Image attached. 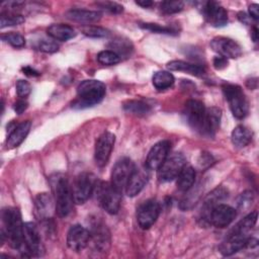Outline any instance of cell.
Wrapping results in <instances>:
<instances>
[{
	"mask_svg": "<svg viewBox=\"0 0 259 259\" xmlns=\"http://www.w3.org/2000/svg\"><path fill=\"white\" fill-rule=\"evenodd\" d=\"M97 180L92 173H80L74 180L72 187V194L74 202L82 204L91 196L96 187Z\"/></svg>",
	"mask_w": 259,
	"mask_h": 259,
	"instance_id": "6",
	"label": "cell"
},
{
	"mask_svg": "<svg viewBox=\"0 0 259 259\" xmlns=\"http://www.w3.org/2000/svg\"><path fill=\"white\" fill-rule=\"evenodd\" d=\"M22 71H23V73H24L25 75L30 76V77H35V76H38V75H39V73H38L36 70L32 69V68L29 67V66L23 67V68H22Z\"/></svg>",
	"mask_w": 259,
	"mask_h": 259,
	"instance_id": "44",
	"label": "cell"
},
{
	"mask_svg": "<svg viewBox=\"0 0 259 259\" xmlns=\"http://www.w3.org/2000/svg\"><path fill=\"white\" fill-rule=\"evenodd\" d=\"M115 142V136L110 132H104L95 143L94 160L97 166L103 167L107 164Z\"/></svg>",
	"mask_w": 259,
	"mask_h": 259,
	"instance_id": "11",
	"label": "cell"
},
{
	"mask_svg": "<svg viewBox=\"0 0 259 259\" xmlns=\"http://www.w3.org/2000/svg\"><path fill=\"white\" fill-rule=\"evenodd\" d=\"M184 7L182 1H163L160 4L161 10L166 14H174L180 12Z\"/></svg>",
	"mask_w": 259,
	"mask_h": 259,
	"instance_id": "34",
	"label": "cell"
},
{
	"mask_svg": "<svg viewBox=\"0 0 259 259\" xmlns=\"http://www.w3.org/2000/svg\"><path fill=\"white\" fill-rule=\"evenodd\" d=\"M34 208L36 215L39 220L45 221L51 219L54 210H56V204L53 197L47 193H38L34 199Z\"/></svg>",
	"mask_w": 259,
	"mask_h": 259,
	"instance_id": "19",
	"label": "cell"
},
{
	"mask_svg": "<svg viewBox=\"0 0 259 259\" xmlns=\"http://www.w3.org/2000/svg\"><path fill=\"white\" fill-rule=\"evenodd\" d=\"M90 241L89 230L82 227L81 225L72 226L67 234V245L68 247L75 251L80 252L84 250Z\"/></svg>",
	"mask_w": 259,
	"mask_h": 259,
	"instance_id": "16",
	"label": "cell"
},
{
	"mask_svg": "<svg viewBox=\"0 0 259 259\" xmlns=\"http://www.w3.org/2000/svg\"><path fill=\"white\" fill-rule=\"evenodd\" d=\"M222 111L218 107H210L205 110L204 120L201 128L202 135L205 136H213L215 132L220 127V121H221Z\"/></svg>",
	"mask_w": 259,
	"mask_h": 259,
	"instance_id": "22",
	"label": "cell"
},
{
	"mask_svg": "<svg viewBox=\"0 0 259 259\" xmlns=\"http://www.w3.org/2000/svg\"><path fill=\"white\" fill-rule=\"evenodd\" d=\"M106 87L98 80H84L77 87V99L73 102V107L84 108L99 103L105 96Z\"/></svg>",
	"mask_w": 259,
	"mask_h": 259,
	"instance_id": "3",
	"label": "cell"
},
{
	"mask_svg": "<svg viewBox=\"0 0 259 259\" xmlns=\"http://www.w3.org/2000/svg\"><path fill=\"white\" fill-rule=\"evenodd\" d=\"M51 185L55 195L56 212L61 218L68 217L73 209L74 199L67 177L60 173L55 174L51 177Z\"/></svg>",
	"mask_w": 259,
	"mask_h": 259,
	"instance_id": "2",
	"label": "cell"
},
{
	"mask_svg": "<svg viewBox=\"0 0 259 259\" xmlns=\"http://www.w3.org/2000/svg\"><path fill=\"white\" fill-rule=\"evenodd\" d=\"M140 26L144 29H147V30H150V31L156 32V33H166V34H174L175 33V30H173L171 27L163 26L158 23L146 22V23H140Z\"/></svg>",
	"mask_w": 259,
	"mask_h": 259,
	"instance_id": "36",
	"label": "cell"
},
{
	"mask_svg": "<svg viewBox=\"0 0 259 259\" xmlns=\"http://www.w3.org/2000/svg\"><path fill=\"white\" fill-rule=\"evenodd\" d=\"M82 32L90 37H105L109 34L107 29L96 25H86L82 28Z\"/></svg>",
	"mask_w": 259,
	"mask_h": 259,
	"instance_id": "35",
	"label": "cell"
},
{
	"mask_svg": "<svg viewBox=\"0 0 259 259\" xmlns=\"http://www.w3.org/2000/svg\"><path fill=\"white\" fill-rule=\"evenodd\" d=\"M65 15L70 20L86 24L97 22L101 18V13L99 11L85 9H71L67 11Z\"/></svg>",
	"mask_w": 259,
	"mask_h": 259,
	"instance_id": "23",
	"label": "cell"
},
{
	"mask_svg": "<svg viewBox=\"0 0 259 259\" xmlns=\"http://www.w3.org/2000/svg\"><path fill=\"white\" fill-rule=\"evenodd\" d=\"M201 12L205 20L214 27H222L228 23V13L226 9L214 1L203 3Z\"/></svg>",
	"mask_w": 259,
	"mask_h": 259,
	"instance_id": "14",
	"label": "cell"
},
{
	"mask_svg": "<svg viewBox=\"0 0 259 259\" xmlns=\"http://www.w3.org/2000/svg\"><path fill=\"white\" fill-rule=\"evenodd\" d=\"M23 234L26 249L30 256L39 257L45 254V246L37 226L34 223L27 222L23 224Z\"/></svg>",
	"mask_w": 259,
	"mask_h": 259,
	"instance_id": "10",
	"label": "cell"
},
{
	"mask_svg": "<svg viewBox=\"0 0 259 259\" xmlns=\"http://www.w3.org/2000/svg\"><path fill=\"white\" fill-rule=\"evenodd\" d=\"M1 37L3 40H5L6 42H8L14 48H22L25 45V38L23 37L22 34L18 32L11 31V32L2 34Z\"/></svg>",
	"mask_w": 259,
	"mask_h": 259,
	"instance_id": "32",
	"label": "cell"
},
{
	"mask_svg": "<svg viewBox=\"0 0 259 259\" xmlns=\"http://www.w3.org/2000/svg\"><path fill=\"white\" fill-rule=\"evenodd\" d=\"M160 214V204L155 199H148L144 201L137 210V221L139 226L147 230L151 228L157 221Z\"/></svg>",
	"mask_w": 259,
	"mask_h": 259,
	"instance_id": "12",
	"label": "cell"
},
{
	"mask_svg": "<svg viewBox=\"0 0 259 259\" xmlns=\"http://www.w3.org/2000/svg\"><path fill=\"white\" fill-rule=\"evenodd\" d=\"M47 33L54 39L66 41L76 36V31L73 27L63 23L52 24L48 27Z\"/></svg>",
	"mask_w": 259,
	"mask_h": 259,
	"instance_id": "25",
	"label": "cell"
},
{
	"mask_svg": "<svg viewBox=\"0 0 259 259\" xmlns=\"http://www.w3.org/2000/svg\"><path fill=\"white\" fill-rule=\"evenodd\" d=\"M249 15L251 16V18L258 20V18H259V5L258 4L254 3L249 6Z\"/></svg>",
	"mask_w": 259,
	"mask_h": 259,
	"instance_id": "43",
	"label": "cell"
},
{
	"mask_svg": "<svg viewBox=\"0 0 259 259\" xmlns=\"http://www.w3.org/2000/svg\"><path fill=\"white\" fill-rule=\"evenodd\" d=\"M177 188L180 191L187 192L194 184L195 170L191 166H185L177 176Z\"/></svg>",
	"mask_w": 259,
	"mask_h": 259,
	"instance_id": "26",
	"label": "cell"
},
{
	"mask_svg": "<svg viewBox=\"0 0 259 259\" xmlns=\"http://www.w3.org/2000/svg\"><path fill=\"white\" fill-rule=\"evenodd\" d=\"M97 61L104 66L115 65L120 62V57L111 50H104L97 54Z\"/></svg>",
	"mask_w": 259,
	"mask_h": 259,
	"instance_id": "31",
	"label": "cell"
},
{
	"mask_svg": "<svg viewBox=\"0 0 259 259\" xmlns=\"http://www.w3.org/2000/svg\"><path fill=\"white\" fill-rule=\"evenodd\" d=\"M30 126H31V122L29 120H25L18 123L17 125H14L10 130V134L8 135V138L6 141L7 149H13L18 147L28 135Z\"/></svg>",
	"mask_w": 259,
	"mask_h": 259,
	"instance_id": "21",
	"label": "cell"
},
{
	"mask_svg": "<svg viewBox=\"0 0 259 259\" xmlns=\"http://www.w3.org/2000/svg\"><path fill=\"white\" fill-rule=\"evenodd\" d=\"M222 88L233 115L238 119L245 118L249 112V104L242 88L235 84H224Z\"/></svg>",
	"mask_w": 259,
	"mask_h": 259,
	"instance_id": "5",
	"label": "cell"
},
{
	"mask_svg": "<svg viewBox=\"0 0 259 259\" xmlns=\"http://www.w3.org/2000/svg\"><path fill=\"white\" fill-rule=\"evenodd\" d=\"M152 82L156 89L165 90L173 86L175 82V78L168 71H158L153 75Z\"/></svg>",
	"mask_w": 259,
	"mask_h": 259,
	"instance_id": "28",
	"label": "cell"
},
{
	"mask_svg": "<svg viewBox=\"0 0 259 259\" xmlns=\"http://www.w3.org/2000/svg\"><path fill=\"white\" fill-rule=\"evenodd\" d=\"M253 202V193L249 190L244 191L240 194V196L237 199V204L240 209H247L250 207V205Z\"/></svg>",
	"mask_w": 259,
	"mask_h": 259,
	"instance_id": "38",
	"label": "cell"
},
{
	"mask_svg": "<svg viewBox=\"0 0 259 259\" xmlns=\"http://www.w3.org/2000/svg\"><path fill=\"white\" fill-rule=\"evenodd\" d=\"M98 5L102 9H104L110 13H113V14H118V13L122 12V10H123V7L115 2H99Z\"/></svg>",
	"mask_w": 259,
	"mask_h": 259,
	"instance_id": "40",
	"label": "cell"
},
{
	"mask_svg": "<svg viewBox=\"0 0 259 259\" xmlns=\"http://www.w3.org/2000/svg\"><path fill=\"white\" fill-rule=\"evenodd\" d=\"M97 202L108 213L118 212L121 202V191L116 189L110 182H97L94 189Z\"/></svg>",
	"mask_w": 259,
	"mask_h": 259,
	"instance_id": "4",
	"label": "cell"
},
{
	"mask_svg": "<svg viewBox=\"0 0 259 259\" xmlns=\"http://www.w3.org/2000/svg\"><path fill=\"white\" fill-rule=\"evenodd\" d=\"M136 166L134 162L128 158H121L119 159L114 166L112 167L111 171V181L110 183L119 191L122 192L125 189L126 183L134 172Z\"/></svg>",
	"mask_w": 259,
	"mask_h": 259,
	"instance_id": "8",
	"label": "cell"
},
{
	"mask_svg": "<svg viewBox=\"0 0 259 259\" xmlns=\"http://www.w3.org/2000/svg\"><path fill=\"white\" fill-rule=\"evenodd\" d=\"M170 143L168 141H161L155 144L149 151L146 158V167L150 170H158L168 157Z\"/></svg>",
	"mask_w": 259,
	"mask_h": 259,
	"instance_id": "18",
	"label": "cell"
},
{
	"mask_svg": "<svg viewBox=\"0 0 259 259\" xmlns=\"http://www.w3.org/2000/svg\"><path fill=\"white\" fill-rule=\"evenodd\" d=\"M211 49L226 59H237L242 55L241 47L233 39L224 36L214 37L210 41Z\"/></svg>",
	"mask_w": 259,
	"mask_h": 259,
	"instance_id": "15",
	"label": "cell"
},
{
	"mask_svg": "<svg viewBox=\"0 0 259 259\" xmlns=\"http://www.w3.org/2000/svg\"><path fill=\"white\" fill-rule=\"evenodd\" d=\"M252 132L245 125H237L231 135L232 143L237 148L246 147L252 140Z\"/></svg>",
	"mask_w": 259,
	"mask_h": 259,
	"instance_id": "27",
	"label": "cell"
},
{
	"mask_svg": "<svg viewBox=\"0 0 259 259\" xmlns=\"http://www.w3.org/2000/svg\"><path fill=\"white\" fill-rule=\"evenodd\" d=\"M31 91L30 84L25 80H18L16 82V92L19 97H26Z\"/></svg>",
	"mask_w": 259,
	"mask_h": 259,
	"instance_id": "39",
	"label": "cell"
},
{
	"mask_svg": "<svg viewBox=\"0 0 259 259\" xmlns=\"http://www.w3.org/2000/svg\"><path fill=\"white\" fill-rule=\"evenodd\" d=\"M186 166V159L181 153H173L168 156L158 169V177L162 182H169L177 178L181 170Z\"/></svg>",
	"mask_w": 259,
	"mask_h": 259,
	"instance_id": "7",
	"label": "cell"
},
{
	"mask_svg": "<svg viewBox=\"0 0 259 259\" xmlns=\"http://www.w3.org/2000/svg\"><path fill=\"white\" fill-rule=\"evenodd\" d=\"M167 68L170 71H180V72H185L187 74L196 76V77H201L205 74L204 68H202L199 65L180 61V60H173L170 61L167 64Z\"/></svg>",
	"mask_w": 259,
	"mask_h": 259,
	"instance_id": "24",
	"label": "cell"
},
{
	"mask_svg": "<svg viewBox=\"0 0 259 259\" xmlns=\"http://www.w3.org/2000/svg\"><path fill=\"white\" fill-rule=\"evenodd\" d=\"M147 182H148V174L146 173V171L135 168L125 186L126 194L130 197H134L138 195L143 190Z\"/></svg>",
	"mask_w": 259,
	"mask_h": 259,
	"instance_id": "20",
	"label": "cell"
},
{
	"mask_svg": "<svg viewBox=\"0 0 259 259\" xmlns=\"http://www.w3.org/2000/svg\"><path fill=\"white\" fill-rule=\"evenodd\" d=\"M111 47H112V49H114L113 52L116 53L119 57H120V55L122 56V55H127V54H130V52L133 50V47H132L131 41H128L127 39L123 40V39H121V38L112 40Z\"/></svg>",
	"mask_w": 259,
	"mask_h": 259,
	"instance_id": "33",
	"label": "cell"
},
{
	"mask_svg": "<svg viewBox=\"0 0 259 259\" xmlns=\"http://www.w3.org/2000/svg\"><path fill=\"white\" fill-rule=\"evenodd\" d=\"M251 36H252V38H253L254 41H257V40H258V29H257L256 26L253 27V30H252V32H251Z\"/></svg>",
	"mask_w": 259,
	"mask_h": 259,
	"instance_id": "46",
	"label": "cell"
},
{
	"mask_svg": "<svg viewBox=\"0 0 259 259\" xmlns=\"http://www.w3.org/2000/svg\"><path fill=\"white\" fill-rule=\"evenodd\" d=\"M236 215L237 211L234 207L225 203H219L209 211L207 222L215 228L223 229L228 227L235 220Z\"/></svg>",
	"mask_w": 259,
	"mask_h": 259,
	"instance_id": "13",
	"label": "cell"
},
{
	"mask_svg": "<svg viewBox=\"0 0 259 259\" xmlns=\"http://www.w3.org/2000/svg\"><path fill=\"white\" fill-rule=\"evenodd\" d=\"M24 22V17L20 14H14L9 12H2L0 15V27L4 28L7 26H14Z\"/></svg>",
	"mask_w": 259,
	"mask_h": 259,
	"instance_id": "30",
	"label": "cell"
},
{
	"mask_svg": "<svg viewBox=\"0 0 259 259\" xmlns=\"http://www.w3.org/2000/svg\"><path fill=\"white\" fill-rule=\"evenodd\" d=\"M136 4H138L144 8H148L153 5V2L149 1V0H142V1H136Z\"/></svg>",
	"mask_w": 259,
	"mask_h": 259,
	"instance_id": "45",
	"label": "cell"
},
{
	"mask_svg": "<svg viewBox=\"0 0 259 259\" xmlns=\"http://www.w3.org/2000/svg\"><path fill=\"white\" fill-rule=\"evenodd\" d=\"M27 102L24 100V99H20V100H18V101H16L15 103H14V105H13V108H14V110H15V112L16 113H18V114H21L26 108H27Z\"/></svg>",
	"mask_w": 259,
	"mask_h": 259,
	"instance_id": "42",
	"label": "cell"
},
{
	"mask_svg": "<svg viewBox=\"0 0 259 259\" xmlns=\"http://www.w3.org/2000/svg\"><path fill=\"white\" fill-rule=\"evenodd\" d=\"M90 241L94 248L99 252H105L110 246V235L106 226L101 222H94L89 230Z\"/></svg>",
	"mask_w": 259,
	"mask_h": 259,
	"instance_id": "17",
	"label": "cell"
},
{
	"mask_svg": "<svg viewBox=\"0 0 259 259\" xmlns=\"http://www.w3.org/2000/svg\"><path fill=\"white\" fill-rule=\"evenodd\" d=\"M212 64L217 70H222L228 66V60L222 56H217L214 57Z\"/></svg>",
	"mask_w": 259,
	"mask_h": 259,
	"instance_id": "41",
	"label": "cell"
},
{
	"mask_svg": "<svg viewBox=\"0 0 259 259\" xmlns=\"http://www.w3.org/2000/svg\"><path fill=\"white\" fill-rule=\"evenodd\" d=\"M123 109L132 114L145 115L150 112L151 106L141 100H128L123 103Z\"/></svg>",
	"mask_w": 259,
	"mask_h": 259,
	"instance_id": "29",
	"label": "cell"
},
{
	"mask_svg": "<svg viewBox=\"0 0 259 259\" xmlns=\"http://www.w3.org/2000/svg\"><path fill=\"white\" fill-rule=\"evenodd\" d=\"M36 48L40 52L52 54V53H55L59 50V45L56 41L52 40V39H41V40L38 41Z\"/></svg>",
	"mask_w": 259,
	"mask_h": 259,
	"instance_id": "37",
	"label": "cell"
},
{
	"mask_svg": "<svg viewBox=\"0 0 259 259\" xmlns=\"http://www.w3.org/2000/svg\"><path fill=\"white\" fill-rule=\"evenodd\" d=\"M1 219L3 224L1 237H6L11 247L16 249L22 256L30 257L25 246L23 223L18 208L11 206L3 208L1 211Z\"/></svg>",
	"mask_w": 259,
	"mask_h": 259,
	"instance_id": "1",
	"label": "cell"
},
{
	"mask_svg": "<svg viewBox=\"0 0 259 259\" xmlns=\"http://www.w3.org/2000/svg\"><path fill=\"white\" fill-rule=\"evenodd\" d=\"M206 108L204 104L196 99H190L184 106V117L188 125L196 132L201 133Z\"/></svg>",
	"mask_w": 259,
	"mask_h": 259,
	"instance_id": "9",
	"label": "cell"
}]
</instances>
